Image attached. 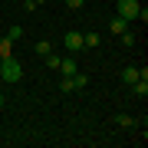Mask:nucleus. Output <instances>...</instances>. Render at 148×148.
Instances as JSON below:
<instances>
[{
    "label": "nucleus",
    "mask_w": 148,
    "mask_h": 148,
    "mask_svg": "<svg viewBox=\"0 0 148 148\" xmlns=\"http://www.w3.org/2000/svg\"><path fill=\"white\" fill-rule=\"evenodd\" d=\"M0 79L10 82V86L23 79V69H20V63H16L13 56H3V59H0Z\"/></svg>",
    "instance_id": "obj_1"
},
{
    "label": "nucleus",
    "mask_w": 148,
    "mask_h": 148,
    "mask_svg": "<svg viewBox=\"0 0 148 148\" xmlns=\"http://www.w3.org/2000/svg\"><path fill=\"white\" fill-rule=\"evenodd\" d=\"M138 7H142L138 0H119V3H115V13L125 16V20H135V16H138Z\"/></svg>",
    "instance_id": "obj_2"
},
{
    "label": "nucleus",
    "mask_w": 148,
    "mask_h": 148,
    "mask_svg": "<svg viewBox=\"0 0 148 148\" xmlns=\"http://www.w3.org/2000/svg\"><path fill=\"white\" fill-rule=\"evenodd\" d=\"M63 46L69 49V53H82V33H79V30L63 33Z\"/></svg>",
    "instance_id": "obj_3"
},
{
    "label": "nucleus",
    "mask_w": 148,
    "mask_h": 148,
    "mask_svg": "<svg viewBox=\"0 0 148 148\" xmlns=\"http://www.w3.org/2000/svg\"><path fill=\"white\" fill-rule=\"evenodd\" d=\"M128 23H132V20H125V16H119V13H115V16L109 20V30H112V33H125V30H128Z\"/></svg>",
    "instance_id": "obj_4"
},
{
    "label": "nucleus",
    "mask_w": 148,
    "mask_h": 148,
    "mask_svg": "<svg viewBox=\"0 0 148 148\" xmlns=\"http://www.w3.org/2000/svg\"><path fill=\"white\" fill-rule=\"evenodd\" d=\"M99 43H102L99 33H82V49H95Z\"/></svg>",
    "instance_id": "obj_5"
},
{
    "label": "nucleus",
    "mask_w": 148,
    "mask_h": 148,
    "mask_svg": "<svg viewBox=\"0 0 148 148\" xmlns=\"http://www.w3.org/2000/svg\"><path fill=\"white\" fill-rule=\"evenodd\" d=\"M33 53H36V56H49V53H53V43H49V40H36Z\"/></svg>",
    "instance_id": "obj_6"
},
{
    "label": "nucleus",
    "mask_w": 148,
    "mask_h": 148,
    "mask_svg": "<svg viewBox=\"0 0 148 148\" xmlns=\"http://www.w3.org/2000/svg\"><path fill=\"white\" fill-rule=\"evenodd\" d=\"M59 69H63V76H76V73H79L76 59H59Z\"/></svg>",
    "instance_id": "obj_7"
},
{
    "label": "nucleus",
    "mask_w": 148,
    "mask_h": 148,
    "mask_svg": "<svg viewBox=\"0 0 148 148\" xmlns=\"http://www.w3.org/2000/svg\"><path fill=\"white\" fill-rule=\"evenodd\" d=\"M135 79H138V69L135 66H125V69H122V82H125V86H132Z\"/></svg>",
    "instance_id": "obj_8"
},
{
    "label": "nucleus",
    "mask_w": 148,
    "mask_h": 148,
    "mask_svg": "<svg viewBox=\"0 0 148 148\" xmlns=\"http://www.w3.org/2000/svg\"><path fill=\"white\" fill-rule=\"evenodd\" d=\"M10 49H13V40H7V36H3V40H0V59H3V56H13Z\"/></svg>",
    "instance_id": "obj_9"
},
{
    "label": "nucleus",
    "mask_w": 148,
    "mask_h": 148,
    "mask_svg": "<svg viewBox=\"0 0 148 148\" xmlns=\"http://www.w3.org/2000/svg\"><path fill=\"white\" fill-rule=\"evenodd\" d=\"M59 92H76V82H73V76H63V82H59Z\"/></svg>",
    "instance_id": "obj_10"
},
{
    "label": "nucleus",
    "mask_w": 148,
    "mask_h": 148,
    "mask_svg": "<svg viewBox=\"0 0 148 148\" xmlns=\"http://www.w3.org/2000/svg\"><path fill=\"white\" fill-rule=\"evenodd\" d=\"M73 82H76V89H82V86H89V76H86V73H76Z\"/></svg>",
    "instance_id": "obj_11"
},
{
    "label": "nucleus",
    "mask_w": 148,
    "mask_h": 148,
    "mask_svg": "<svg viewBox=\"0 0 148 148\" xmlns=\"http://www.w3.org/2000/svg\"><path fill=\"white\" fill-rule=\"evenodd\" d=\"M115 122H119L122 128H132V125H135V119H132V115H115Z\"/></svg>",
    "instance_id": "obj_12"
},
{
    "label": "nucleus",
    "mask_w": 148,
    "mask_h": 148,
    "mask_svg": "<svg viewBox=\"0 0 148 148\" xmlns=\"http://www.w3.org/2000/svg\"><path fill=\"white\" fill-rule=\"evenodd\" d=\"M43 59H46V66H49V69H59V59H63V56H56V53H49V56H43Z\"/></svg>",
    "instance_id": "obj_13"
},
{
    "label": "nucleus",
    "mask_w": 148,
    "mask_h": 148,
    "mask_svg": "<svg viewBox=\"0 0 148 148\" xmlns=\"http://www.w3.org/2000/svg\"><path fill=\"white\" fill-rule=\"evenodd\" d=\"M20 36H23V27H10V33H7V40H13V43H16Z\"/></svg>",
    "instance_id": "obj_14"
},
{
    "label": "nucleus",
    "mask_w": 148,
    "mask_h": 148,
    "mask_svg": "<svg viewBox=\"0 0 148 148\" xmlns=\"http://www.w3.org/2000/svg\"><path fill=\"white\" fill-rule=\"evenodd\" d=\"M119 36H122V43H125V46H135V33L125 30V33H119Z\"/></svg>",
    "instance_id": "obj_15"
},
{
    "label": "nucleus",
    "mask_w": 148,
    "mask_h": 148,
    "mask_svg": "<svg viewBox=\"0 0 148 148\" xmlns=\"http://www.w3.org/2000/svg\"><path fill=\"white\" fill-rule=\"evenodd\" d=\"M82 3H86V0H66V7H69V10H79Z\"/></svg>",
    "instance_id": "obj_16"
},
{
    "label": "nucleus",
    "mask_w": 148,
    "mask_h": 148,
    "mask_svg": "<svg viewBox=\"0 0 148 148\" xmlns=\"http://www.w3.org/2000/svg\"><path fill=\"white\" fill-rule=\"evenodd\" d=\"M3 106H7V99H3V95H0V112H3Z\"/></svg>",
    "instance_id": "obj_17"
},
{
    "label": "nucleus",
    "mask_w": 148,
    "mask_h": 148,
    "mask_svg": "<svg viewBox=\"0 0 148 148\" xmlns=\"http://www.w3.org/2000/svg\"><path fill=\"white\" fill-rule=\"evenodd\" d=\"M33 3H36V7H43V3H46V0H33Z\"/></svg>",
    "instance_id": "obj_18"
}]
</instances>
